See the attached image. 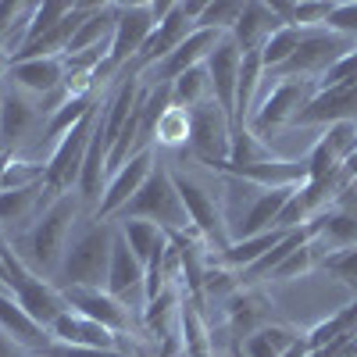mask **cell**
Instances as JSON below:
<instances>
[{"mask_svg": "<svg viewBox=\"0 0 357 357\" xmlns=\"http://www.w3.org/2000/svg\"><path fill=\"white\" fill-rule=\"evenodd\" d=\"M43 193L47 186H29V190H4L0 193V225H22L29 218L43 215Z\"/></svg>", "mask_w": 357, "mask_h": 357, "instance_id": "obj_26", "label": "cell"}, {"mask_svg": "<svg viewBox=\"0 0 357 357\" xmlns=\"http://www.w3.org/2000/svg\"><path fill=\"white\" fill-rule=\"evenodd\" d=\"M183 357H186V354H183Z\"/></svg>", "mask_w": 357, "mask_h": 357, "instance_id": "obj_45", "label": "cell"}, {"mask_svg": "<svg viewBox=\"0 0 357 357\" xmlns=\"http://www.w3.org/2000/svg\"><path fill=\"white\" fill-rule=\"evenodd\" d=\"M325 151H329L340 165H347L357 151V122H336V126H325V136L318 139Z\"/></svg>", "mask_w": 357, "mask_h": 357, "instance_id": "obj_35", "label": "cell"}, {"mask_svg": "<svg viewBox=\"0 0 357 357\" xmlns=\"http://www.w3.org/2000/svg\"><path fill=\"white\" fill-rule=\"evenodd\" d=\"M307 36V29H296V25H282L279 33H272L268 36V43L261 47V65H264V75L268 72H275V68H282L289 57H293V50L301 47V40Z\"/></svg>", "mask_w": 357, "mask_h": 357, "instance_id": "obj_30", "label": "cell"}, {"mask_svg": "<svg viewBox=\"0 0 357 357\" xmlns=\"http://www.w3.org/2000/svg\"><path fill=\"white\" fill-rule=\"evenodd\" d=\"M207 100H215V97H211V75H207L204 65H200V68H190L186 75H178V79L172 82V104H175V107L193 111V107H200V104H207Z\"/></svg>", "mask_w": 357, "mask_h": 357, "instance_id": "obj_28", "label": "cell"}, {"mask_svg": "<svg viewBox=\"0 0 357 357\" xmlns=\"http://www.w3.org/2000/svg\"><path fill=\"white\" fill-rule=\"evenodd\" d=\"M354 47H357L354 40L336 36V33H329V29H307V36L301 40V47L293 50L289 61H286L282 68H275V72H268V75L279 79V82H282V79L318 82L333 65H340Z\"/></svg>", "mask_w": 357, "mask_h": 357, "instance_id": "obj_7", "label": "cell"}, {"mask_svg": "<svg viewBox=\"0 0 357 357\" xmlns=\"http://www.w3.org/2000/svg\"><path fill=\"white\" fill-rule=\"evenodd\" d=\"M11 158H15V154H8V151H0V190H4V172H8Z\"/></svg>", "mask_w": 357, "mask_h": 357, "instance_id": "obj_43", "label": "cell"}, {"mask_svg": "<svg viewBox=\"0 0 357 357\" xmlns=\"http://www.w3.org/2000/svg\"><path fill=\"white\" fill-rule=\"evenodd\" d=\"M172 11V4H118V18H114V36L107 47L104 65L97 68V82L111 79L114 72H122L126 65L136 61V54L143 50V43L151 40V33L158 29V22Z\"/></svg>", "mask_w": 357, "mask_h": 357, "instance_id": "obj_2", "label": "cell"}, {"mask_svg": "<svg viewBox=\"0 0 357 357\" xmlns=\"http://www.w3.org/2000/svg\"><path fill=\"white\" fill-rule=\"evenodd\" d=\"M240 15H243V4H240V0H215V4L204 8L197 29H218V33L229 36L232 29H236V22H240Z\"/></svg>", "mask_w": 357, "mask_h": 357, "instance_id": "obj_36", "label": "cell"}, {"mask_svg": "<svg viewBox=\"0 0 357 357\" xmlns=\"http://www.w3.org/2000/svg\"><path fill=\"white\" fill-rule=\"evenodd\" d=\"M172 183L178 190V197H183L186 204V215L197 229V236L207 243V250H229L232 243V232H229V218H225V207L218 200V193H211L204 183H197L193 175H186L183 168H172Z\"/></svg>", "mask_w": 357, "mask_h": 357, "instance_id": "obj_6", "label": "cell"}, {"mask_svg": "<svg viewBox=\"0 0 357 357\" xmlns=\"http://www.w3.org/2000/svg\"><path fill=\"white\" fill-rule=\"evenodd\" d=\"M50 340H57V343H68V347H93V350H126L122 347V336L118 333H111V329H104L100 321H93V318H86V314H79V311H65L61 318H57L54 325H50ZM132 354V350H129Z\"/></svg>", "mask_w": 357, "mask_h": 357, "instance_id": "obj_19", "label": "cell"}, {"mask_svg": "<svg viewBox=\"0 0 357 357\" xmlns=\"http://www.w3.org/2000/svg\"><path fill=\"white\" fill-rule=\"evenodd\" d=\"M118 229L111 222H97L86 229L79 240L65 250V261L57 268L61 286H86V289H104L107 268H111V247H114Z\"/></svg>", "mask_w": 357, "mask_h": 357, "instance_id": "obj_3", "label": "cell"}, {"mask_svg": "<svg viewBox=\"0 0 357 357\" xmlns=\"http://www.w3.org/2000/svg\"><path fill=\"white\" fill-rule=\"evenodd\" d=\"M225 40V33H218V29H197V33L186 36V43H178L165 61L151 65L146 72H139V86L143 89H158V86H172L178 75H186L190 68H200L207 57L215 54V47Z\"/></svg>", "mask_w": 357, "mask_h": 357, "instance_id": "obj_10", "label": "cell"}, {"mask_svg": "<svg viewBox=\"0 0 357 357\" xmlns=\"http://www.w3.org/2000/svg\"><path fill=\"white\" fill-rule=\"evenodd\" d=\"M154 139H158V146H190V111L172 104V107L158 118Z\"/></svg>", "mask_w": 357, "mask_h": 357, "instance_id": "obj_33", "label": "cell"}, {"mask_svg": "<svg viewBox=\"0 0 357 357\" xmlns=\"http://www.w3.org/2000/svg\"><path fill=\"white\" fill-rule=\"evenodd\" d=\"M314 93H318V82H304V79H282V82H275L272 93H268L261 100V107L250 114L247 129L264 139V136H272L282 126H293V118L311 104Z\"/></svg>", "mask_w": 357, "mask_h": 357, "instance_id": "obj_9", "label": "cell"}, {"mask_svg": "<svg viewBox=\"0 0 357 357\" xmlns=\"http://www.w3.org/2000/svg\"><path fill=\"white\" fill-rule=\"evenodd\" d=\"M321 268H325V272H333L350 293H357V247L329 254V257L321 261Z\"/></svg>", "mask_w": 357, "mask_h": 357, "instance_id": "obj_37", "label": "cell"}, {"mask_svg": "<svg viewBox=\"0 0 357 357\" xmlns=\"http://www.w3.org/2000/svg\"><path fill=\"white\" fill-rule=\"evenodd\" d=\"M72 8L75 4H57V0H50V4H36L33 11H29V22H25V43H36L40 36L50 33V29H57L72 15Z\"/></svg>", "mask_w": 357, "mask_h": 357, "instance_id": "obj_32", "label": "cell"}, {"mask_svg": "<svg viewBox=\"0 0 357 357\" xmlns=\"http://www.w3.org/2000/svg\"><path fill=\"white\" fill-rule=\"evenodd\" d=\"M232 151V122L225 118V111L207 100L200 107L190 111V154L200 165H215V161H229Z\"/></svg>", "mask_w": 357, "mask_h": 357, "instance_id": "obj_11", "label": "cell"}, {"mask_svg": "<svg viewBox=\"0 0 357 357\" xmlns=\"http://www.w3.org/2000/svg\"><path fill=\"white\" fill-rule=\"evenodd\" d=\"M97 114H100V104H97V111L89 114L86 122H79L68 136H61L54 143V151L47 158V175H43L47 193L61 197L72 186H79V175H82V165H86V154H89V139H93Z\"/></svg>", "mask_w": 357, "mask_h": 357, "instance_id": "obj_8", "label": "cell"}, {"mask_svg": "<svg viewBox=\"0 0 357 357\" xmlns=\"http://www.w3.org/2000/svg\"><path fill=\"white\" fill-rule=\"evenodd\" d=\"M232 357H243V350H240V343H232Z\"/></svg>", "mask_w": 357, "mask_h": 357, "instance_id": "obj_44", "label": "cell"}, {"mask_svg": "<svg viewBox=\"0 0 357 357\" xmlns=\"http://www.w3.org/2000/svg\"><path fill=\"white\" fill-rule=\"evenodd\" d=\"M325 29L357 43V4H354V0H347V4H336L333 15H329V22H325Z\"/></svg>", "mask_w": 357, "mask_h": 357, "instance_id": "obj_39", "label": "cell"}, {"mask_svg": "<svg viewBox=\"0 0 357 357\" xmlns=\"http://www.w3.org/2000/svg\"><path fill=\"white\" fill-rule=\"evenodd\" d=\"M65 54L57 57H29V61H11L8 65V82L18 93H33V97H50L65 86Z\"/></svg>", "mask_w": 357, "mask_h": 357, "instance_id": "obj_16", "label": "cell"}, {"mask_svg": "<svg viewBox=\"0 0 357 357\" xmlns=\"http://www.w3.org/2000/svg\"><path fill=\"white\" fill-rule=\"evenodd\" d=\"M151 172H154V151H143V154H136L132 161H126L122 168L107 178L104 197H100V204H97L93 218H97V222H114L118 211H122V207L139 193V186L146 183V175H151Z\"/></svg>", "mask_w": 357, "mask_h": 357, "instance_id": "obj_12", "label": "cell"}, {"mask_svg": "<svg viewBox=\"0 0 357 357\" xmlns=\"http://www.w3.org/2000/svg\"><path fill=\"white\" fill-rule=\"evenodd\" d=\"M129 218H139V222H154L161 225L168 236L172 232H190L193 222L186 215V204L178 197L175 183H172V168L165 165H154V172L146 175V183L139 186V193L118 211L114 222H129Z\"/></svg>", "mask_w": 357, "mask_h": 357, "instance_id": "obj_1", "label": "cell"}, {"mask_svg": "<svg viewBox=\"0 0 357 357\" xmlns=\"http://www.w3.org/2000/svg\"><path fill=\"white\" fill-rule=\"evenodd\" d=\"M79 207H82L79 193H61L43 207V215L36 218V225L25 236L29 257L36 261V268H43V272H57V268H61L65 250H68L65 243H68V232L75 225Z\"/></svg>", "mask_w": 357, "mask_h": 357, "instance_id": "obj_4", "label": "cell"}, {"mask_svg": "<svg viewBox=\"0 0 357 357\" xmlns=\"http://www.w3.org/2000/svg\"><path fill=\"white\" fill-rule=\"evenodd\" d=\"M325 257H329V254H325V247H321L318 240H311V243H304V247H296L268 279H272V282H293V279H301V275L314 272V268H318Z\"/></svg>", "mask_w": 357, "mask_h": 357, "instance_id": "obj_31", "label": "cell"}, {"mask_svg": "<svg viewBox=\"0 0 357 357\" xmlns=\"http://www.w3.org/2000/svg\"><path fill=\"white\" fill-rule=\"evenodd\" d=\"M232 165H261V161H272V146H268L261 136H254L250 129L232 132V151H229Z\"/></svg>", "mask_w": 357, "mask_h": 357, "instance_id": "obj_34", "label": "cell"}, {"mask_svg": "<svg viewBox=\"0 0 357 357\" xmlns=\"http://www.w3.org/2000/svg\"><path fill=\"white\" fill-rule=\"evenodd\" d=\"M279 29H282V22L275 18L272 4H243V15L229 36L236 40V47L243 54H250V50H261L268 43V36L279 33Z\"/></svg>", "mask_w": 357, "mask_h": 357, "instance_id": "obj_24", "label": "cell"}, {"mask_svg": "<svg viewBox=\"0 0 357 357\" xmlns=\"http://www.w3.org/2000/svg\"><path fill=\"white\" fill-rule=\"evenodd\" d=\"M311 222L318 225L314 240L325 247V254L357 247V207H350V204H333V207H325L321 215H314Z\"/></svg>", "mask_w": 357, "mask_h": 357, "instance_id": "obj_21", "label": "cell"}, {"mask_svg": "<svg viewBox=\"0 0 357 357\" xmlns=\"http://www.w3.org/2000/svg\"><path fill=\"white\" fill-rule=\"evenodd\" d=\"M33 357H146V354H129V350H93V347H68V343H57L50 340L40 354Z\"/></svg>", "mask_w": 357, "mask_h": 357, "instance_id": "obj_38", "label": "cell"}, {"mask_svg": "<svg viewBox=\"0 0 357 357\" xmlns=\"http://www.w3.org/2000/svg\"><path fill=\"white\" fill-rule=\"evenodd\" d=\"M307 354H311V347H307V340L301 336V340H296V343H293V347H289L282 357H307Z\"/></svg>", "mask_w": 357, "mask_h": 357, "instance_id": "obj_42", "label": "cell"}, {"mask_svg": "<svg viewBox=\"0 0 357 357\" xmlns=\"http://www.w3.org/2000/svg\"><path fill=\"white\" fill-rule=\"evenodd\" d=\"M336 122H357V82L318 89L311 104L293 118V126H336Z\"/></svg>", "mask_w": 357, "mask_h": 357, "instance_id": "obj_18", "label": "cell"}, {"mask_svg": "<svg viewBox=\"0 0 357 357\" xmlns=\"http://www.w3.org/2000/svg\"><path fill=\"white\" fill-rule=\"evenodd\" d=\"M296 340H301V336H296L293 329H289V325H264V329H257L254 336H247L243 343H240V350H243V357H282Z\"/></svg>", "mask_w": 357, "mask_h": 357, "instance_id": "obj_27", "label": "cell"}, {"mask_svg": "<svg viewBox=\"0 0 357 357\" xmlns=\"http://www.w3.org/2000/svg\"><path fill=\"white\" fill-rule=\"evenodd\" d=\"M0 261H4V272H8V289H11V296L15 301L33 314L43 329L50 333V325L61 318L65 311H68V304H65V296H61V289L57 286H50L47 279H40L33 268H29L15 250H11V243L8 240H0Z\"/></svg>", "mask_w": 357, "mask_h": 357, "instance_id": "obj_5", "label": "cell"}, {"mask_svg": "<svg viewBox=\"0 0 357 357\" xmlns=\"http://www.w3.org/2000/svg\"><path fill=\"white\" fill-rule=\"evenodd\" d=\"M333 8L336 4H321V0H314V4H293V25L296 29H325Z\"/></svg>", "mask_w": 357, "mask_h": 357, "instance_id": "obj_40", "label": "cell"}, {"mask_svg": "<svg viewBox=\"0 0 357 357\" xmlns=\"http://www.w3.org/2000/svg\"><path fill=\"white\" fill-rule=\"evenodd\" d=\"M118 232H122V240L129 243V250L136 254V261L143 268L151 264H161L168 247H172V236L154 225V222H139V218H129V222H118Z\"/></svg>", "mask_w": 357, "mask_h": 357, "instance_id": "obj_23", "label": "cell"}, {"mask_svg": "<svg viewBox=\"0 0 357 357\" xmlns=\"http://www.w3.org/2000/svg\"><path fill=\"white\" fill-rule=\"evenodd\" d=\"M0 333H4L8 340H15L29 357L40 354V350L50 343V333L15 301L11 293H0Z\"/></svg>", "mask_w": 357, "mask_h": 357, "instance_id": "obj_20", "label": "cell"}, {"mask_svg": "<svg viewBox=\"0 0 357 357\" xmlns=\"http://www.w3.org/2000/svg\"><path fill=\"white\" fill-rule=\"evenodd\" d=\"M296 193V186H286V190H261L254 197V204L247 207V215H243V225L236 229V236L240 240H250V236H261V232H272L279 215H282V207L289 204V197Z\"/></svg>", "mask_w": 357, "mask_h": 357, "instance_id": "obj_25", "label": "cell"}, {"mask_svg": "<svg viewBox=\"0 0 357 357\" xmlns=\"http://www.w3.org/2000/svg\"><path fill=\"white\" fill-rule=\"evenodd\" d=\"M97 111V100L93 97H79V100H68V104H61L50 118H47V129H43V139H50V143H57L61 136H68L79 122H86L89 114Z\"/></svg>", "mask_w": 357, "mask_h": 357, "instance_id": "obj_29", "label": "cell"}, {"mask_svg": "<svg viewBox=\"0 0 357 357\" xmlns=\"http://www.w3.org/2000/svg\"><path fill=\"white\" fill-rule=\"evenodd\" d=\"M336 204H350V207H357V178H350L347 190L336 197Z\"/></svg>", "mask_w": 357, "mask_h": 357, "instance_id": "obj_41", "label": "cell"}, {"mask_svg": "<svg viewBox=\"0 0 357 357\" xmlns=\"http://www.w3.org/2000/svg\"><path fill=\"white\" fill-rule=\"evenodd\" d=\"M143 279H146V268L136 261V254H132L129 243L122 240V232H118V236H114V247H111V268H107L104 289L126 304L132 293L143 289Z\"/></svg>", "mask_w": 357, "mask_h": 357, "instance_id": "obj_22", "label": "cell"}, {"mask_svg": "<svg viewBox=\"0 0 357 357\" xmlns=\"http://www.w3.org/2000/svg\"><path fill=\"white\" fill-rule=\"evenodd\" d=\"M225 321H229V333H232V343H243L247 336H254L257 329L272 325V296L261 293L257 286H243L240 293H232L225 301Z\"/></svg>", "mask_w": 357, "mask_h": 357, "instance_id": "obj_14", "label": "cell"}, {"mask_svg": "<svg viewBox=\"0 0 357 357\" xmlns=\"http://www.w3.org/2000/svg\"><path fill=\"white\" fill-rule=\"evenodd\" d=\"M240 65H243V50L236 47L232 36H225L215 54L204 61L207 75H211V97L215 104L225 111V118L232 122V114H236V86H240Z\"/></svg>", "mask_w": 357, "mask_h": 357, "instance_id": "obj_15", "label": "cell"}, {"mask_svg": "<svg viewBox=\"0 0 357 357\" xmlns=\"http://www.w3.org/2000/svg\"><path fill=\"white\" fill-rule=\"evenodd\" d=\"M57 289H61L65 304H68L72 311L100 321L104 329H111V333H118V336H126V333L132 329L129 307L118 301V296H111L107 289H86V286H57Z\"/></svg>", "mask_w": 357, "mask_h": 357, "instance_id": "obj_13", "label": "cell"}, {"mask_svg": "<svg viewBox=\"0 0 357 357\" xmlns=\"http://www.w3.org/2000/svg\"><path fill=\"white\" fill-rule=\"evenodd\" d=\"M40 118H43V111L36 104H29L25 93H18V89H0V151L15 154L33 136Z\"/></svg>", "mask_w": 357, "mask_h": 357, "instance_id": "obj_17", "label": "cell"}]
</instances>
